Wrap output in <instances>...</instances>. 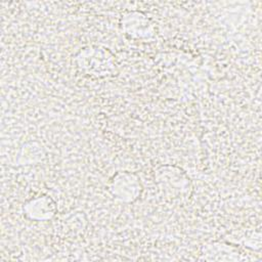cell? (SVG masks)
<instances>
[{
  "label": "cell",
  "mask_w": 262,
  "mask_h": 262,
  "mask_svg": "<svg viewBox=\"0 0 262 262\" xmlns=\"http://www.w3.org/2000/svg\"><path fill=\"white\" fill-rule=\"evenodd\" d=\"M155 183L160 191L173 200H184L192 192V182L188 174L176 165H162L154 172Z\"/></svg>",
  "instance_id": "obj_1"
},
{
  "label": "cell",
  "mask_w": 262,
  "mask_h": 262,
  "mask_svg": "<svg viewBox=\"0 0 262 262\" xmlns=\"http://www.w3.org/2000/svg\"><path fill=\"white\" fill-rule=\"evenodd\" d=\"M75 57L76 63L81 71L95 77L111 76L116 69L114 55L99 46L84 47Z\"/></svg>",
  "instance_id": "obj_2"
},
{
  "label": "cell",
  "mask_w": 262,
  "mask_h": 262,
  "mask_svg": "<svg viewBox=\"0 0 262 262\" xmlns=\"http://www.w3.org/2000/svg\"><path fill=\"white\" fill-rule=\"evenodd\" d=\"M106 186L114 199L126 204L136 202L143 190L140 177L136 173L129 171L115 173L108 179Z\"/></svg>",
  "instance_id": "obj_3"
},
{
  "label": "cell",
  "mask_w": 262,
  "mask_h": 262,
  "mask_svg": "<svg viewBox=\"0 0 262 262\" xmlns=\"http://www.w3.org/2000/svg\"><path fill=\"white\" fill-rule=\"evenodd\" d=\"M26 219L35 222H45L56 217L58 209L53 198L46 193L34 195L27 200L21 208Z\"/></svg>",
  "instance_id": "obj_4"
},
{
  "label": "cell",
  "mask_w": 262,
  "mask_h": 262,
  "mask_svg": "<svg viewBox=\"0 0 262 262\" xmlns=\"http://www.w3.org/2000/svg\"><path fill=\"white\" fill-rule=\"evenodd\" d=\"M121 28L123 32L134 39H150L155 35V24L144 12L128 10L122 14Z\"/></svg>",
  "instance_id": "obj_5"
},
{
  "label": "cell",
  "mask_w": 262,
  "mask_h": 262,
  "mask_svg": "<svg viewBox=\"0 0 262 262\" xmlns=\"http://www.w3.org/2000/svg\"><path fill=\"white\" fill-rule=\"evenodd\" d=\"M224 254H228L229 260H233L229 254H231L235 260L236 259L239 260L242 259L241 255L243 253L237 247L228 243H223V242H212L210 244H207L204 248V255L208 256L207 259H210V260H217L219 256H220L219 260H222Z\"/></svg>",
  "instance_id": "obj_6"
},
{
  "label": "cell",
  "mask_w": 262,
  "mask_h": 262,
  "mask_svg": "<svg viewBox=\"0 0 262 262\" xmlns=\"http://www.w3.org/2000/svg\"><path fill=\"white\" fill-rule=\"evenodd\" d=\"M45 157V150L38 141H29L23 144L18 155V163L20 165H34L41 162Z\"/></svg>",
  "instance_id": "obj_7"
}]
</instances>
